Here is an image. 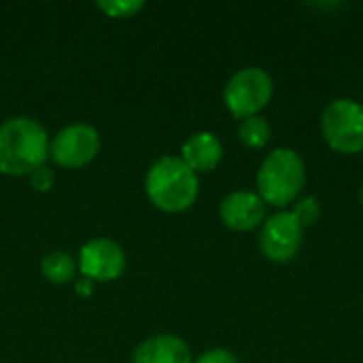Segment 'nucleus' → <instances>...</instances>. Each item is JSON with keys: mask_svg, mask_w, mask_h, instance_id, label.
<instances>
[{"mask_svg": "<svg viewBox=\"0 0 363 363\" xmlns=\"http://www.w3.org/2000/svg\"><path fill=\"white\" fill-rule=\"evenodd\" d=\"M30 185H32L36 191H47V189H51V185H53V172H51L49 168L40 166L38 170H34V172L30 174Z\"/></svg>", "mask_w": 363, "mask_h": 363, "instance_id": "17", "label": "nucleus"}, {"mask_svg": "<svg viewBox=\"0 0 363 363\" xmlns=\"http://www.w3.org/2000/svg\"><path fill=\"white\" fill-rule=\"evenodd\" d=\"M40 272H43V277L47 281L62 285V283H68V281L74 279L77 264H74V259L68 253H64V251H51V253H47L43 257Z\"/></svg>", "mask_w": 363, "mask_h": 363, "instance_id": "12", "label": "nucleus"}, {"mask_svg": "<svg viewBox=\"0 0 363 363\" xmlns=\"http://www.w3.org/2000/svg\"><path fill=\"white\" fill-rule=\"evenodd\" d=\"M291 215L298 219V223L302 228H311L319 221L321 217V204L317 198L308 196V198H300L294 206H291Z\"/></svg>", "mask_w": 363, "mask_h": 363, "instance_id": "14", "label": "nucleus"}, {"mask_svg": "<svg viewBox=\"0 0 363 363\" xmlns=\"http://www.w3.org/2000/svg\"><path fill=\"white\" fill-rule=\"evenodd\" d=\"M145 189L149 200L166 213L187 211L200 191L198 174L174 155L160 157L145 177Z\"/></svg>", "mask_w": 363, "mask_h": 363, "instance_id": "2", "label": "nucleus"}, {"mask_svg": "<svg viewBox=\"0 0 363 363\" xmlns=\"http://www.w3.org/2000/svg\"><path fill=\"white\" fill-rule=\"evenodd\" d=\"M270 134H272V128H270V123H268L262 115L247 117V119H242L240 125H238V136H240V140H242L247 147H251V149H262L264 145H268Z\"/></svg>", "mask_w": 363, "mask_h": 363, "instance_id": "13", "label": "nucleus"}, {"mask_svg": "<svg viewBox=\"0 0 363 363\" xmlns=\"http://www.w3.org/2000/svg\"><path fill=\"white\" fill-rule=\"evenodd\" d=\"M274 83L272 77L257 66H247L234 72L223 89V100L228 111L236 119H247L257 115L272 98Z\"/></svg>", "mask_w": 363, "mask_h": 363, "instance_id": "4", "label": "nucleus"}, {"mask_svg": "<svg viewBox=\"0 0 363 363\" xmlns=\"http://www.w3.org/2000/svg\"><path fill=\"white\" fill-rule=\"evenodd\" d=\"M100 11H104L108 17H130L145 9L143 0H108V2H96Z\"/></svg>", "mask_w": 363, "mask_h": 363, "instance_id": "15", "label": "nucleus"}, {"mask_svg": "<svg viewBox=\"0 0 363 363\" xmlns=\"http://www.w3.org/2000/svg\"><path fill=\"white\" fill-rule=\"evenodd\" d=\"M302 236L304 228L298 223L291 211H281L264 223L259 234V249L270 262L285 264L298 255Z\"/></svg>", "mask_w": 363, "mask_h": 363, "instance_id": "7", "label": "nucleus"}, {"mask_svg": "<svg viewBox=\"0 0 363 363\" xmlns=\"http://www.w3.org/2000/svg\"><path fill=\"white\" fill-rule=\"evenodd\" d=\"M223 225L234 232H249L264 223L266 202L255 191H234L223 198L219 206Z\"/></svg>", "mask_w": 363, "mask_h": 363, "instance_id": "9", "label": "nucleus"}, {"mask_svg": "<svg viewBox=\"0 0 363 363\" xmlns=\"http://www.w3.org/2000/svg\"><path fill=\"white\" fill-rule=\"evenodd\" d=\"M306 181V166L298 151L279 147L270 151L257 172L259 198L272 206L291 204Z\"/></svg>", "mask_w": 363, "mask_h": 363, "instance_id": "3", "label": "nucleus"}, {"mask_svg": "<svg viewBox=\"0 0 363 363\" xmlns=\"http://www.w3.org/2000/svg\"><path fill=\"white\" fill-rule=\"evenodd\" d=\"M132 363H191V351L183 338L160 334L143 340L136 347Z\"/></svg>", "mask_w": 363, "mask_h": 363, "instance_id": "10", "label": "nucleus"}, {"mask_svg": "<svg viewBox=\"0 0 363 363\" xmlns=\"http://www.w3.org/2000/svg\"><path fill=\"white\" fill-rule=\"evenodd\" d=\"M221 157H223V147H221V140L213 132H196L181 147V160L196 174L215 170Z\"/></svg>", "mask_w": 363, "mask_h": 363, "instance_id": "11", "label": "nucleus"}, {"mask_svg": "<svg viewBox=\"0 0 363 363\" xmlns=\"http://www.w3.org/2000/svg\"><path fill=\"white\" fill-rule=\"evenodd\" d=\"M325 143L338 153L363 151V106L357 100L338 98L321 117Z\"/></svg>", "mask_w": 363, "mask_h": 363, "instance_id": "5", "label": "nucleus"}, {"mask_svg": "<svg viewBox=\"0 0 363 363\" xmlns=\"http://www.w3.org/2000/svg\"><path fill=\"white\" fill-rule=\"evenodd\" d=\"M194 363H238V357L228 349H211L202 353Z\"/></svg>", "mask_w": 363, "mask_h": 363, "instance_id": "16", "label": "nucleus"}, {"mask_svg": "<svg viewBox=\"0 0 363 363\" xmlns=\"http://www.w3.org/2000/svg\"><path fill=\"white\" fill-rule=\"evenodd\" d=\"M91 289H94V285H91L89 279H83V281L77 283V294L79 296H91Z\"/></svg>", "mask_w": 363, "mask_h": 363, "instance_id": "18", "label": "nucleus"}, {"mask_svg": "<svg viewBox=\"0 0 363 363\" xmlns=\"http://www.w3.org/2000/svg\"><path fill=\"white\" fill-rule=\"evenodd\" d=\"M359 198H362V204H363V187H362V196H359Z\"/></svg>", "mask_w": 363, "mask_h": 363, "instance_id": "19", "label": "nucleus"}, {"mask_svg": "<svg viewBox=\"0 0 363 363\" xmlns=\"http://www.w3.org/2000/svg\"><path fill=\"white\" fill-rule=\"evenodd\" d=\"M100 151V134L87 123L62 128L49 143V157L62 168H83Z\"/></svg>", "mask_w": 363, "mask_h": 363, "instance_id": "6", "label": "nucleus"}, {"mask_svg": "<svg viewBox=\"0 0 363 363\" xmlns=\"http://www.w3.org/2000/svg\"><path fill=\"white\" fill-rule=\"evenodd\" d=\"M79 270L89 281H115L125 270V253L111 238H94L81 247Z\"/></svg>", "mask_w": 363, "mask_h": 363, "instance_id": "8", "label": "nucleus"}, {"mask_svg": "<svg viewBox=\"0 0 363 363\" xmlns=\"http://www.w3.org/2000/svg\"><path fill=\"white\" fill-rule=\"evenodd\" d=\"M49 160L47 130L30 117H11L0 123V172L32 174Z\"/></svg>", "mask_w": 363, "mask_h": 363, "instance_id": "1", "label": "nucleus"}]
</instances>
